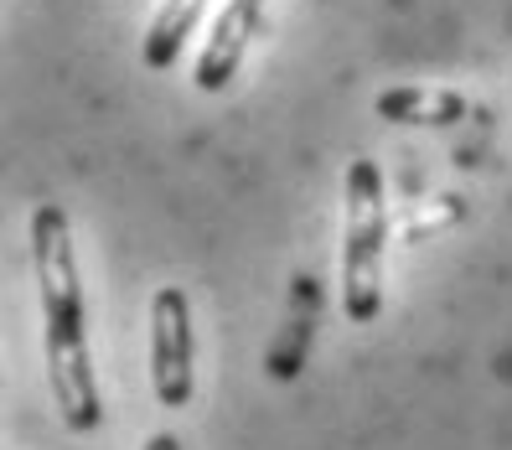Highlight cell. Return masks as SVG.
I'll return each mask as SVG.
<instances>
[{"mask_svg": "<svg viewBox=\"0 0 512 450\" xmlns=\"http://www.w3.org/2000/svg\"><path fill=\"white\" fill-rule=\"evenodd\" d=\"M32 264L42 290V332H47V383L57 419L73 435H94L104 425L99 378L88 363V326H83V290H78V254L73 228L57 202H42L32 213Z\"/></svg>", "mask_w": 512, "mask_h": 450, "instance_id": "1", "label": "cell"}, {"mask_svg": "<svg viewBox=\"0 0 512 450\" xmlns=\"http://www.w3.org/2000/svg\"><path fill=\"white\" fill-rule=\"evenodd\" d=\"M264 6L269 0H223V11L213 21V37H207L202 57H197V88L202 94H223L233 83L238 63H244L249 42L259 37V21H264Z\"/></svg>", "mask_w": 512, "mask_h": 450, "instance_id": "4", "label": "cell"}, {"mask_svg": "<svg viewBox=\"0 0 512 450\" xmlns=\"http://www.w3.org/2000/svg\"><path fill=\"white\" fill-rule=\"evenodd\" d=\"M383 249H388L383 176L368 156H357L347 166V228H342V311L352 326H373L383 311Z\"/></svg>", "mask_w": 512, "mask_h": 450, "instance_id": "2", "label": "cell"}, {"mask_svg": "<svg viewBox=\"0 0 512 450\" xmlns=\"http://www.w3.org/2000/svg\"><path fill=\"white\" fill-rule=\"evenodd\" d=\"M466 109L471 104L456 88H388V94H378V114L394 125H461Z\"/></svg>", "mask_w": 512, "mask_h": 450, "instance_id": "5", "label": "cell"}, {"mask_svg": "<svg viewBox=\"0 0 512 450\" xmlns=\"http://www.w3.org/2000/svg\"><path fill=\"white\" fill-rule=\"evenodd\" d=\"M311 326H316V280L300 275L295 280V316L285 321V332H280L275 347H269V363H264L275 378H295L300 373L306 347H311Z\"/></svg>", "mask_w": 512, "mask_h": 450, "instance_id": "7", "label": "cell"}, {"mask_svg": "<svg viewBox=\"0 0 512 450\" xmlns=\"http://www.w3.org/2000/svg\"><path fill=\"white\" fill-rule=\"evenodd\" d=\"M140 450H182V435H171V430H161V435H150Z\"/></svg>", "mask_w": 512, "mask_h": 450, "instance_id": "8", "label": "cell"}, {"mask_svg": "<svg viewBox=\"0 0 512 450\" xmlns=\"http://www.w3.org/2000/svg\"><path fill=\"white\" fill-rule=\"evenodd\" d=\"M192 300L182 285H161L150 300V388L166 409L192 404Z\"/></svg>", "mask_w": 512, "mask_h": 450, "instance_id": "3", "label": "cell"}, {"mask_svg": "<svg viewBox=\"0 0 512 450\" xmlns=\"http://www.w3.org/2000/svg\"><path fill=\"white\" fill-rule=\"evenodd\" d=\"M202 11H207V0H166V6L156 11L150 32L140 37V57H145V68H150V73L176 68V57H182L187 37L197 32Z\"/></svg>", "mask_w": 512, "mask_h": 450, "instance_id": "6", "label": "cell"}]
</instances>
